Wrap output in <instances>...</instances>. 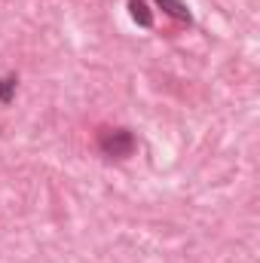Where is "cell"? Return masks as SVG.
<instances>
[{
  "label": "cell",
  "mask_w": 260,
  "mask_h": 263,
  "mask_svg": "<svg viewBox=\"0 0 260 263\" xmlns=\"http://www.w3.org/2000/svg\"><path fill=\"white\" fill-rule=\"evenodd\" d=\"M101 150L107 153V156H114V159H123V156H129L132 150H135V135L129 129H107L101 132Z\"/></svg>",
  "instance_id": "6da1fadb"
},
{
  "label": "cell",
  "mask_w": 260,
  "mask_h": 263,
  "mask_svg": "<svg viewBox=\"0 0 260 263\" xmlns=\"http://www.w3.org/2000/svg\"><path fill=\"white\" fill-rule=\"evenodd\" d=\"M129 9H132V18H135L138 25H144V28L153 25V15H150V9H147L144 0H129Z\"/></svg>",
  "instance_id": "7a4b0ae2"
},
{
  "label": "cell",
  "mask_w": 260,
  "mask_h": 263,
  "mask_svg": "<svg viewBox=\"0 0 260 263\" xmlns=\"http://www.w3.org/2000/svg\"><path fill=\"white\" fill-rule=\"evenodd\" d=\"M156 6H159V9H165L169 15L181 18V22H190V9H187L184 3H178V0H156Z\"/></svg>",
  "instance_id": "3957f363"
},
{
  "label": "cell",
  "mask_w": 260,
  "mask_h": 263,
  "mask_svg": "<svg viewBox=\"0 0 260 263\" xmlns=\"http://www.w3.org/2000/svg\"><path fill=\"white\" fill-rule=\"evenodd\" d=\"M15 95V77H0V101L9 104Z\"/></svg>",
  "instance_id": "277c9868"
}]
</instances>
